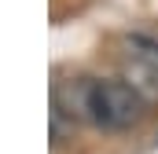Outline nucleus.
I'll list each match as a JSON object with an SVG mask.
<instances>
[{"label":"nucleus","mask_w":158,"mask_h":154,"mask_svg":"<svg viewBox=\"0 0 158 154\" xmlns=\"http://www.w3.org/2000/svg\"><path fill=\"white\" fill-rule=\"evenodd\" d=\"M155 48L147 51H125L121 59V77L147 99V103H158V55H151Z\"/></svg>","instance_id":"obj_2"},{"label":"nucleus","mask_w":158,"mask_h":154,"mask_svg":"<svg viewBox=\"0 0 158 154\" xmlns=\"http://www.w3.org/2000/svg\"><path fill=\"white\" fill-rule=\"evenodd\" d=\"M147 110V99L121 77V81H92L88 92V121L110 132H125L132 125H140V117Z\"/></svg>","instance_id":"obj_1"},{"label":"nucleus","mask_w":158,"mask_h":154,"mask_svg":"<svg viewBox=\"0 0 158 154\" xmlns=\"http://www.w3.org/2000/svg\"><path fill=\"white\" fill-rule=\"evenodd\" d=\"M88 92H92V77H70L59 81L52 92V107L59 117L70 121H88Z\"/></svg>","instance_id":"obj_3"}]
</instances>
